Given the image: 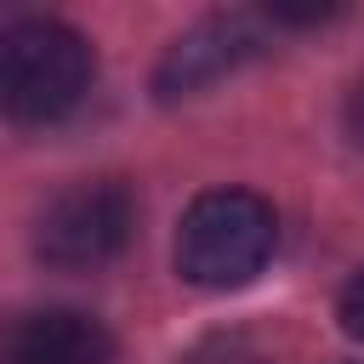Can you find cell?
Wrapping results in <instances>:
<instances>
[{
    "mask_svg": "<svg viewBox=\"0 0 364 364\" xmlns=\"http://www.w3.org/2000/svg\"><path fill=\"white\" fill-rule=\"evenodd\" d=\"M91 40L57 17H28L0 28V119L51 125L91 91Z\"/></svg>",
    "mask_w": 364,
    "mask_h": 364,
    "instance_id": "cell-1",
    "label": "cell"
},
{
    "mask_svg": "<svg viewBox=\"0 0 364 364\" xmlns=\"http://www.w3.org/2000/svg\"><path fill=\"white\" fill-rule=\"evenodd\" d=\"M279 239V216L250 188H210L182 210L176 228V273L199 290H239L250 284Z\"/></svg>",
    "mask_w": 364,
    "mask_h": 364,
    "instance_id": "cell-2",
    "label": "cell"
},
{
    "mask_svg": "<svg viewBox=\"0 0 364 364\" xmlns=\"http://www.w3.org/2000/svg\"><path fill=\"white\" fill-rule=\"evenodd\" d=\"M136 228V199L119 176L68 182L34 222V256L57 273H91L125 250Z\"/></svg>",
    "mask_w": 364,
    "mask_h": 364,
    "instance_id": "cell-3",
    "label": "cell"
},
{
    "mask_svg": "<svg viewBox=\"0 0 364 364\" xmlns=\"http://www.w3.org/2000/svg\"><path fill=\"white\" fill-rule=\"evenodd\" d=\"M262 23H267V17H256V11H210V17H199L193 28H182V34L165 46L159 68H154V97H159V102L199 97L205 85H216L222 74H233L239 63H250V57L267 46Z\"/></svg>",
    "mask_w": 364,
    "mask_h": 364,
    "instance_id": "cell-4",
    "label": "cell"
},
{
    "mask_svg": "<svg viewBox=\"0 0 364 364\" xmlns=\"http://www.w3.org/2000/svg\"><path fill=\"white\" fill-rule=\"evenodd\" d=\"M0 364H114V336L80 307H34L0 330Z\"/></svg>",
    "mask_w": 364,
    "mask_h": 364,
    "instance_id": "cell-5",
    "label": "cell"
},
{
    "mask_svg": "<svg viewBox=\"0 0 364 364\" xmlns=\"http://www.w3.org/2000/svg\"><path fill=\"white\" fill-rule=\"evenodd\" d=\"M336 318H341V330L347 336H358L364 341V267L341 284V301H336Z\"/></svg>",
    "mask_w": 364,
    "mask_h": 364,
    "instance_id": "cell-6",
    "label": "cell"
},
{
    "mask_svg": "<svg viewBox=\"0 0 364 364\" xmlns=\"http://www.w3.org/2000/svg\"><path fill=\"white\" fill-rule=\"evenodd\" d=\"M347 131H353V142L364 148V80H358L353 97H347Z\"/></svg>",
    "mask_w": 364,
    "mask_h": 364,
    "instance_id": "cell-7",
    "label": "cell"
}]
</instances>
